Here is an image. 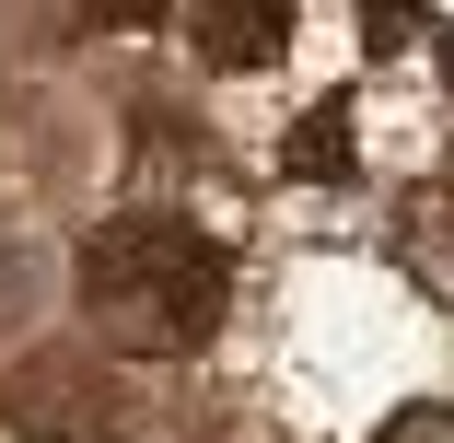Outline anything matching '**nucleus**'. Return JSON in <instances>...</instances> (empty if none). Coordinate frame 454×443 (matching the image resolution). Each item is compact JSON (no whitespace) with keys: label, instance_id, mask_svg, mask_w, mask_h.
Returning a JSON list of instances; mask_svg holds the SVG:
<instances>
[{"label":"nucleus","instance_id":"obj_5","mask_svg":"<svg viewBox=\"0 0 454 443\" xmlns=\"http://www.w3.org/2000/svg\"><path fill=\"white\" fill-rule=\"evenodd\" d=\"M106 24H163V0H94Z\"/></svg>","mask_w":454,"mask_h":443},{"label":"nucleus","instance_id":"obj_2","mask_svg":"<svg viewBox=\"0 0 454 443\" xmlns=\"http://www.w3.org/2000/svg\"><path fill=\"white\" fill-rule=\"evenodd\" d=\"M0 420H12V443H117L140 408L94 350H47V362H24L0 385Z\"/></svg>","mask_w":454,"mask_h":443},{"label":"nucleus","instance_id":"obj_3","mask_svg":"<svg viewBox=\"0 0 454 443\" xmlns=\"http://www.w3.org/2000/svg\"><path fill=\"white\" fill-rule=\"evenodd\" d=\"M292 36V0H199V47L222 70H256V59H280Z\"/></svg>","mask_w":454,"mask_h":443},{"label":"nucleus","instance_id":"obj_4","mask_svg":"<svg viewBox=\"0 0 454 443\" xmlns=\"http://www.w3.org/2000/svg\"><path fill=\"white\" fill-rule=\"evenodd\" d=\"M303 175H349V117H338V106L303 117Z\"/></svg>","mask_w":454,"mask_h":443},{"label":"nucleus","instance_id":"obj_6","mask_svg":"<svg viewBox=\"0 0 454 443\" xmlns=\"http://www.w3.org/2000/svg\"><path fill=\"white\" fill-rule=\"evenodd\" d=\"M442 82H454V36H442Z\"/></svg>","mask_w":454,"mask_h":443},{"label":"nucleus","instance_id":"obj_1","mask_svg":"<svg viewBox=\"0 0 454 443\" xmlns=\"http://www.w3.org/2000/svg\"><path fill=\"white\" fill-rule=\"evenodd\" d=\"M233 304V257L187 222H106L82 245V315L106 350H199Z\"/></svg>","mask_w":454,"mask_h":443}]
</instances>
